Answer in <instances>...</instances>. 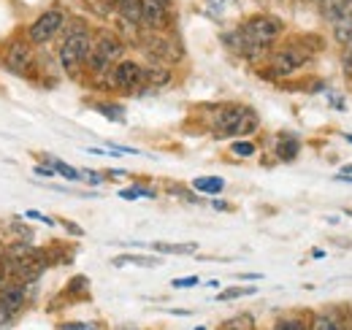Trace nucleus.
Listing matches in <instances>:
<instances>
[{
  "label": "nucleus",
  "mask_w": 352,
  "mask_h": 330,
  "mask_svg": "<svg viewBox=\"0 0 352 330\" xmlns=\"http://www.w3.org/2000/svg\"><path fill=\"white\" fill-rule=\"evenodd\" d=\"M120 198H125V201H135V198H155V192H152V190H144V187H128V190H122V192H120Z\"/></svg>",
  "instance_id": "23"
},
{
  "label": "nucleus",
  "mask_w": 352,
  "mask_h": 330,
  "mask_svg": "<svg viewBox=\"0 0 352 330\" xmlns=\"http://www.w3.org/2000/svg\"><path fill=\"white\" fill-rule=\"evenodd\" d=\"M252 317L250 314H239V317H233V320H228L225 325H222V330H252Z\"/></svg>",
  "instance_id": "20"
},
{
  "label": "nucleus",
  "mask_w": 352,
  "mask_h": 330,
  "mask_svg": "<svg viewBox=\"0 0 352 330\" xmlns=\"http://www.w3.org/2000/svg\"><path fill=\"white\" fill-rule=\"evenodd\" d=\"M258 127H261V117H258V111L247 109V114H244V120H241V124H239L236 135H252Z\"/></svg>",
  "instance_id": "15"
},
{
  "label": "nucleus",
  "mask_w": 352,
  "mask_h": 330,
  "mask_svg": "<svg viewBox=\"0 0 352 330\" xmlns=\"http://www.w3.org/2000/svg\"><path fill=\"white\" fill-rule=\"evenodd\" d=\"M247 109H250V106H222L220 111L214 114V130H217V135H220V138L236 135V130H239V124L244 120Z\"/></svg>",
  "instance_id": "9"
},
{
  "label": "nucleus",
  "mask_w": 352,
  "mask_h": 330,
  "mask_svg": "<svg viewBox=\"0 0 352 330\" xmlns=\"http://www.w3.org/2000/svg\"><path fill=\"white\" fill-rule=\"evenodd\" d=\"M339 173H352V165H344V168H342Z\"/></svg>",
  "instance_id": "33"
},
{
  "label": "nucleus",
  "mask_w": 352,
  "mask_h": 330,
  "mask_svg": "<svg viewBox=\"0 0 352 330\" xmlns=\"http://www.w3.org/2000/svg\"><path fill=\"white\" fill-rule=\"evenodd\" d=\"M109 3H111V6H117V8H122V6H128L131 0H109Z\"/></svg>",
  "instance_id": "32"
},
{
  "label": "nucleus",
  "mask_w": 352,
  "mask_h": 330,
  "mask_svg": "<svg viewBox=\"0 0 352 330\" xmlns=\"http://www.w3.org/2000/svg\"><path fill=\"white\" fill-rule=\"evenodd\" d=\"M198 282H201L198 276H182V279H174V282H171V287H174V289H187V287H195Z\"/></svg>",
  "instance_id": "27"
},
{
  "label": "nucleus",
  "mask_w": 352,
  "mask_h": 330,
  "mask_svg": "<svg viewBox=\"0 0 352 330\" xmlns=\"http://www.w3.org/2000/svg\"><path fill=\"white\" fill-rule=\"evenodd\" d=\"M298 152H301V141L296 135H279V141H276V157L279 160L290 163L298 157Z\"/></svg>",
  "instance_id": "11"
},
{
  "label": "nucleus",
  "mask_w": 352,
  "mask_h": 330,
  "mask_svg": "<svg viewBox=\"0 0 352 330\" xmlns=\"http://www.w3.org/2000/svg\"><path fill=\"white\" fill-rule=\"evenodd\" d=\"M247 295H255V287H230V289H222L217 295V300L225 303V300H236V298H247Z\"/></svg>",
  "instance_id": "18"
},
{
  "label": "nucleus",
  "mask_w": 352,
  "mask_h": 330,
  "mask_svg": "<svg viewBox=\"0 0 352 330\" xmlns=\"http://www.w3.org/2000/svg\"><path fill=\"white\" fill-rule=\"evenodd\" d=\"M168 0H141V28L160 33L168 28L171 14H168Z\"/></svg>",
  "instance_id": "7"
},
{
  "label": "nucleus",
  "mask_w": 352,
  "mask_h": 330,
  "mask_svg": "<svg viewBox=\"0 0 352 330\" xmlns=\"http://www.w3.org/2000/svg\"><path fill=\"white\" fill-rule=\"evenodd\" d=\"M8 233H14V236H19V241H33V230L30 228H25V225H19V222H11L8 225Z\"/></svg>",
  "instance_id": "24"
},
{
  "label": "nucleus",
  "mask_w": 352,
  "mask_h": 330,
  "mask_svg": "<svg viewBox=\"0 0 352 330\" xmlns=\"http://www.w3.org/2000/svg\"><path fill=\"white\" fill-rule=\"evenodd\" d=\"M122 54H125V43L120 36H114V33H98L95 38H92V49H89V57H87V68L92 76H103L106 71H111L120 60H122Z\"/></svg>",
  "instance_id": "1"
},
{
  "label": "nucleus",
  "mask_w": 352,
  "mask_h": 330,
  "mask_svg": "<svg viewBox=\"0 0 352 330\" xmlns=\"http://www.w3.org/2000/svg\"><path fill=\"white\" fill-rule=\"evenodd\" d=\"M8 279H11V276H8V274L3 271V265H0V289H3L6 285H8Z\"/></svg>",
  "instance_id": "31"
},
{
  "label": "nucleus",
  "mask_w": 352,
  "mask_h": 330,
  "mask_svg": "<svg viewBox=\"0 0 352 330\" xmlns=\"http://www.w3.org/2000/svg\"><path fill=\"white\" fill-rule=\"evenodd\" d=\"M171 82V71L163 65H152V68H146V87H163V84Z\"/></svg>",
  "instance_id": "14"
},
{
  "label": "nucleus",
  "mask_w": 352,
  "mask_h": 330,
  "mask_svg": "<svg viewBox=\"0 0 352 330\" xmlns=\"http://www.w3.org/2000/svg\"><path fill=\"white\" fill-rule=\"evenodd\" d=\"M157 252H168V254H190L195 252V244H155Z\"/></svg>",
  "instance_id": "21"
},
{
  "label": "nucleus",
  "mask_w": 352,
  "mask_h": 330,
  "mask_svg": "<svg viewBox=\"0 0 352 330\" xmlns=\"http://www.w3.org/2000/svg\"><path fill=\"white\" fill-rule=\"evenodd\" d=\"M114 109H117V106H98V111L106 114L109 120H114V122H125V114H122V111H114Z\"/></svg>",
  "instance_id": "26"
},
{
  "label": "nucleus",
  "mask_w": 352,
  "mask_h": 330,
  "mask_svg": "<svg viewBox=\"0 0 352 330\" xmlns=\"http://www.w3.org/2000/svg\"><path fill=\"white\" fill-rule=\"evenodd\" d=\"M350 0H317V8H320V14H322V19L331 25L339 14H342V8L347 6Z\"/></svg>",
  "instance_id": "12"
},
{
  "label": "nucleus",
  "mask_w": 352,
  "mask_h": 330,
  "mask_svg": "<svg viewBox=\"0 0 352 330\" xmlns=\"http://www.w3.org/2000/svg\"><path fill=\"white\" fill-rule=\"evenodd\" d=\"M0 260H3V244H0Z\"/></svg>",
  "instance_id": "35"
},
{
  "label": "nucleus",
  "mask_w": 352,
  "mask_h": 330,
  "mask_svg": "<svg viewBox=\"0 0 352 330\" xmlns=\"http://www.w3.org/2000/svg\"><path fill=\"white\" fill-rule=\"evenodd\" d=\"M311 54H314V52L309 49L307 43H301V41L285 43V46H279V49L271 54L268 71H271V76H276V79L293 76V74H298L304 65H309Z\"/></svg>",
  "instance_id": "3"
},
{
  "label": "nucleus",
  "mask_w": 352,
  "mask_h": 330,
  "mask_svg": "<svg viewBox=\"0 0 352 330\" xmlns=\"http://www.w3.org/2000/svg\"><path fill=\"white\" fill-rule=\"evenodd\" d=\"M274 330H309L301 320H296V317H290V320H279L276 325H274Z\"/></svg>",
  "instance_id": "25"
},
{
  "label": "nucleus",
  "mask_w": 352,
  "mask_h": 330,
  "mask_svg": "<svg viewBox=\"0 0 352 330\" xmlns=\"http://www.w3.org/2000/svg\"><path fill=\"white\" fill-rule=\"evenodd\" d=\"M111 84L117 89H125V92H133L138 87L146 84V68L138 65L135 60H120L114 68H111Z\"/></svg>",
  "instance_id": "6"
},
{
  "label": "nucleus",
  "mask_w": 352,
  "mask_h": 330,
  "mask_svg": "<svg viewBox=\"0 0 352 330\" xmlns=\"http://www.w3.org/2000/svg\"><path fill=\"white\" fill-rule=\"evenodd\" d=\"M198 330H206V328H198Z\"/></svg>",
  "instance_id": "37"
},
{
  "label": "nucleus",
  "mask_w": 352,
  "mask_h": 330,
  "mask_svg": "<svg viewBox=\"0 0 352 330\" xmlns=\"http://www.w3.org/2000/svg\"><path fill=\"white\" fill-rule=\"evenodd\" d=\"M241 33L255 43L258 49H268L271 43H276L285 36V22L274 14H255L241 25Z\"/></svg>",
  "instance_id": "4"
},
{
  "label": "nucleus",
  "mask_w": 352,
  "mask_h": 330,
  "mask_svg": "<svg viewBox=\"0 0 352 330\" xmlns=\"http://www.w3.org/2000/svg\"><path fill=\"white\" fill-rule=\"evenodd\" d=\"M36 173H41V176H54V168H44V165H38V168H36Z\"/></svg>",
  "instance_id": "30"
},
{
  "label": "nucleus",
  "mask_w": 352,
  "mask_h": 330,
  "mask_svg": "<svg viewBox=\"0 0 352 330\" xmlns=\"http://www.w3.org/2000/svg\"><path fill=\"white\" fill-rule=\"evenodd\" d=\"M25 217H30V219H41V222H46V225H54V219H49V217H44V214H38V211H28Z\"/></svg>",
  "instance_id": "29"
},
{
  "label": "nucleus",
  "mask_w": 352,
  "mask_h": 330,
  "mask_svg": "<svg viewBox=\"0 0 352 330\" xmlns=\"http://www.w3.org/2000/svg\"><path fill=\"white\" fill-rule=\"evenodd\" d=\"M347 141H350V144H352V135H347Z\"/></svg>",
  "instance_id": "36"
},
{
  "label": "nucleus",
  "mask_w": 352,
  "mask_h": 330,
  "mask_svg": "<svg viewBox=\"0 0 352 330\" xmlns=\"http://www.w3.org/2000/svg\"><path fill=\"white\" fill-rule=\"evenodd\" d=\"M125 263L146 265V268H155V265H160V260H155V257H133V254H122V257H117V260H114V265H125Z\"/></svg>",
  "instance_id": "19"
},
{
  "label": "nucleus",
  "mask_w": 352,
  "mask_h": 330,
  "mask_svg": "<svg viewBox=\"0 0 352 330\" xmlns=\"http://www.w3.org/2000/svg\"><path fill=\"white\" fill-rule=\"evenodd\" d=\"M92 33L87 28H76L65 36V41L60 43V65L65 74L76 76L85 65H87V57H89V49H92Z\"/></svg>",
  "instance_id": "2"
},
{
  "label": "nucleus",
  "mask_w": 352,
  "mask_h": 330,
  "mask_svg": "<svg viewBox=\"0 0 352 330\" xmlns=\"http://www.w3.org/2000/svg\"><path fill=\"white\" fill-rule=\"evenodd\" d=\"M33 65V49H30V41H14L6 52V68L11 74H28Z\"/></svg>",
  "instance_id": "8"
},
{
  "label": "nucleus",
  "mask_w": 352,
  "mask_h": 330,
  "mask_svg": "<svg viewBox=\"0 0 352 330\" xmlns=\"http://www.w3.org/2000/svg\"><path fill=\"white\" fill-rule=\"evenodd\" d=\"M331 33H333V41L339 46H347L352 41V0L342 8V14L331 22Z\"/></svg>",
  "instance_id": "10"
},
{
  "label": "nucleus",
  "mask_w": 352,
  "mask_h": 330,
  "mask_svg": "<svg viewBox=\"0 0 352 330\" xmlns=\"http://www.w3.org/2000/svg\"><path fill=\"white\" fill-rule=\"evenodd\" d=\"M230 152H233L236 157H252L258 149H255V144H250V141H233Z\"/></svg>",
  "instance_id": "22"
},
{
  "label": "nucleus",
  "mask_w": 352,
  "mask_h": 330,
  "mask_svg": "<svg viewBox=\"0 0 352 330\" xmlns=\"http://www.w3.org/2000/svg\"><path fill=\"white\" fill-rule=\"evenodd\" d=\"M192 187L198 192H204V195H220L222 190H225V182L217 179V176H204V179H195Z\"/></svg>",
  "instance_id": "13"
},
{
  "label": "nucleus",
  "mask_w": 352,
  "mask_h": 330,
  "mask_svg": "<svg viewBox=\"0 0 352 330\" xmlns=\"http://www.w3.org/2000/svg\"><path fill=\"white\" fill-rule=\"evenodd\" d=\"M309 330H344V328H342L331 314H317V317L311 320Z\"/></svg>",
  "instance_id": "16"
},
{
  "label": "nucleus",
  "mask_w": 352,
  "mask_h": 330,
  "mask_svg": "<svg viewBox=\"0 0 352 330\" xmlns=\"http://www.w3.org/2000/svg\"><path fill=\"white\" fill-rule=\"evenodd\" d=\"M301 3H317V0H301Z\"/></svg>",
  "instance_id": "34"
},
{
  "label": "nucleus",
  "mask_w": 352,
  "mask_h": 330,
  "mask_svg": "<svg viewBox=\"0 0 352 330\" xmlns=\"http://www.w3.org/2000/svg\"><path fill=\"white\" fill-rule=\"evenodd\" d=\"M63 25H65V14L60 11V8H49L44 11L33 25H30V30H28V38L30 43H49L60 30H63Z\"/></svg>",
  "instance_id": "5"
},
{
  "label": "nucleus",
  "mask_w": 352,
  "mask_h": 330,
  "mask_svg": "<svg viewBox=\"0 0 352 330\" xmlns=\"http://www.w3.org/2000/svg\"><path fill=\"white\" fill-rule=\"evenodd\" d=\"M49 165H52V168H54L60 176H65V179H71V182H82V179H85V176H82L76 168H71V165L63 163V160H49Z\"/></svg>",
  "instance_id": "17"
},
{
  "label": "nucleus",
  "mask_w": 352,
  "mask_h": 330,
  "mask_svg": "<svg viewBox=\"0 0 352 330\" xmlns=\"http://www.w3.org/2000/svg\"><path fill=\"white\" fill-rule=\"evenodd\" d=\"M63 330H95L92 325H85V322H65Z\"/></svg>",
  "instance_id": "28"
}]
</instances>
